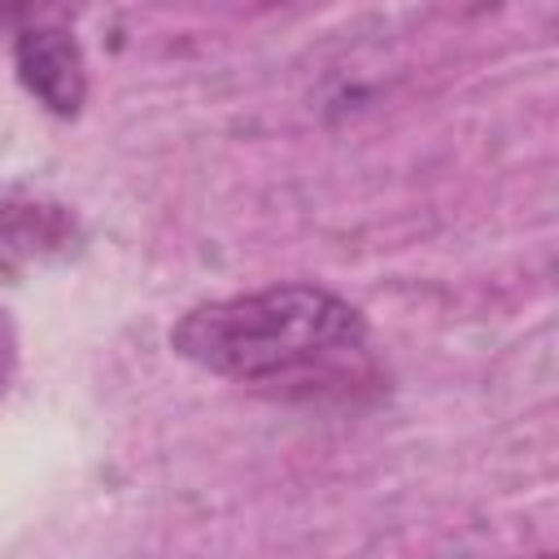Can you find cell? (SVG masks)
<instances>
[{"mask_svg":"<svg viewBox=\"0 0 559 559\" xmlns=\"http://www.w3.org/2000/svg\"><path fill=\"white\" fill-rule=\"evenodd\" d=\"M362 341L367 319L358 306L319 284H275L218 297L192 306L170 328V349L179 358L240 384H280L328 371L354 358Z\"/></svg>","mask_w":559,"mask_h":559,"instance_id":"6da1fadb","label":"cell"},{"mask_svg":"<svg viewBox=\"0 0 559 559\" xmlns=\"http://www.w3.org/2000/svg\"><path fill=\"white\" fill-rule=\"evenodd\" d=\"M22 87L57 118H74L87 100V61L66 26H22L13 39Z\"/></svg>","mask_w":559,"mask_h":559,"instance_id":"7a4b0ae2","label":"cell"},{"mask_svg":"<svg viewBox=\"0 0 559 559\" xmlns=\"http://www.w3.org/2000/svg\"><path fill=\"white\" fill-rule=\"evenodd\" d=\"M74 240V218L57 201L0 197V275H17L44 258L66 253Z\"/></svg>","mask_w":559,"mask_h":559,"instance_id":"3957f363","label":"cell"},{"mask_svg":"<svg viewBox=\"0 0 559 559\" xmlns=\"http://www.w3.org/2000/svg\"><path fill=\"white\" fill-rule=\"evenodd\" d=\"M13 367H17V336H13L9 314L0 310V397H4V389L13 380Z\"/></svg>","mask_w":559,"mask_h":559,"instance_id":"277c9868","label":"cell"},{"mask_svg":"<svg viewBox=\"0 0 559 559\" xmlns=\"http://www.w3.org/2000/svg\"><path fill=\"white\" fill-rule=\"evenodd\" d=\"M537 559H550V555H537Z\"/></svg>","mask_w":559,"mask_h":559,"instance_id":"5b68a950","label":"cell"}]
</instances>
